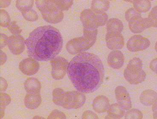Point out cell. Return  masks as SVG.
Wrapping results in <instances>:
<instances>
[{"label":"cell","mask_w":157,"mask_h":119,"mask_svg":"<svg viewBox=\"0 0 157 119\" xmlns=\"http://www.w3.org/2000/svg\"><path fill=\"white\" fill-rule=\"evenodd\" d=\"M67 71L71 83L82 93L96 91L103 82V65L100 58L93 53L84 52L78 54L69 63Z\"/></svg>","instance_id":"6da1fadb"},{"label":"cell","mask_w":157,"mask_h":119,"mask_svg":"<svg viewBox=\"0 0 157 119\" xmlns=\"http://www.w3.org/2000/svg\"><path fill=\"white\" fill-rule=\"evenodd\" d=\"M63 43L59 31L50 25L37 28L25 41L29 56L39 61L54 59L61 51Z\"/></svg>","instance_id":"7a4b0ae2"},{"label":"cell","mask_w":157,"mask_h":119,"mask_svg":"<svg viewBox=\"0 0 157 119\" xmlns=\"http://www.w3.org/2000/svg\"><path fill=\"white\" fill-rule=\"evenodd\" d=\"M142 61L139 58L131 60L124 72V77L131 84H137L143 82L146 74L143 69Z\"/></svg>","instance_id":"3957f363"},{"label":"cell","mask_w":157,"mask_h":119,"mask_svg":"<svg viewBox=\"0 0 157 119\" xmlns=\"http://www.w3.org/2000/svg\"><path fill=\"white\" fill-rule=\"evenodd\" d=\"M49 2L36 1V4L44 20L50 23H57L62 18V13Z\"/></svg>","instance_id":"277c9868"},{"label":"cell","mask_w":157,"mask_h":119,"mask_svg":"<svg viewBox=\"0 0 157 119\" xmlns=\"http://www.w3.org/2000/svg\"><path fill=\"white\" fill-rule=\"evenodd\" d=\"M150 44V40L147 38L140 35H135L128 41L127 47L130 51L135 52L145 50Z\"/></svg>","instance_id":"5b68a950"},{"label":"cell","mask_w":157,"mask_h":119,"mask_svg":"<svg viewBox=\"0 0 157 119\" xmlns=\"http://www.w3.org/2000/svg\"><path fill=\"white\" fill-rule=\"evenodd\" d=\"M25 40L19 35H13L7 38V45L9 49L13 54L19 55L25 49Z\"/></svg>","instance_id":"8992f818"},{"label":"cell","mask_w":157,"mask_h":119,"mask_svg":"<svg viewBox=\"0 0 157 119\" xmlns=\"http://www.w3.org/2000/svg\"><path fill=\"white\" fill-rule=\"evenodd\" d=\"M20 70L27 75H32L36 74L39 71L40 65L37 61L30 58L23 60L19 64Z\"/></svg>","instance_id":"52a82bcc"},{"label":"cell","mask_w":157,"mask_h":119,"mask_svg":"<svg viewBox=\"0 0 157 119\" xmlns=\"http://www.w3.org/2000/svg\"><path fill=\"white\" fill-rule=\"evenodd\" d=\"M116 99L119 104L124 110H129L132 107L129 94L123 86H118L115 90Z\"/></svg>","instance_id":"ba28073f"},{"label":"cell","mask_w":157,"mask_h":119,"mask_svg":"<svg viewBox=\"0 0 157 119\" xmlns=\"http://www.w3.org/2000/svg\"><path fill=\"white\" fill-rule=\"evenodd\" d=\"M52 61V75L56 80L63 78L65 74L67 65L65 60L63 58L53 59Z\"/></svg>","instance_id":"9c48e42d"},{"label":"cell","mask_w":157,"mask_h":119,"mask_svg":"<svg viewBox=\"0 0 157 119\" xmlns=\"http://www.w3.org/2000/svg\"><path fill=\"white\" fill-rule=\"evenodd\" d=\"M106 41L108 47L112 50L121 49L124 45V38L121 34L108 33Z\"/></svg>","instance_id":"30bf717a"},{"label":"cell","mask_w":157,"mask_h":119,"mask_svg":"<svg viewBox=\"0 0 157 119\" xmlns=\"http://www.w3.org/2000/svg\"><path fill=\"white\" fill-rule=\"evenodd\" d=\"M108 61L109 64L112 68L118 69L123 65L124 57L121 51L115 50L110 53Z\"/></svg>","instance_id":"8fae6325"},{"label":"cell","mask_w":157,"mask_h":119,"mask_svg":"<svg viewBox=\"0 0 157 119\" xmlns=\"http://www.w3.org/2000/svg\"><path fill=\"white\" fill-rule=\"evenodd\" d=\"M24 102L25 106L28 109L31 110L36 109L41 102L40 92L27 93Z\"/></svg>","instance_id":"7c38bea8"},{"label":"cell","mask_w":157,"mask_h":119,"mask_svg":"<svg viewBox=\"0 0 157 119\" xmlns=\"http://www.w3.org/2000/svg\"><path fill=\"white\" fill-rule=\"evenodd\" d=\"M129 28L134 34L140 33L145 29L150 28L147 18H143L129 22Z\"/></svg>","instance_id":"4fadbf2b"},{"label":"cell","mask_w":157,"mask_h":119,"mask_svg":"<svg viewBox=\"0 0 157 119\" xmlns=\"http://www.w3.org/2000/svg\"><path fill=\"white\" fill-rule=\"evenodd\" d=\"M157 93L151 90H146L140 95V100L144 105L150 106L157 102Z\"/></svg>","instance_id":"5bb4252c"},{"label":"cell","mask_w":157,"mask_h":119,"mask_svg":"<svg viewBox=\"0 0 157 119\" xmlns=\"http://www.w3.org/2000/svg\"><path fill=\"white\" fill-rule=\"evenodd\" d=\"M93 106L95 110L98 113H101L105 112L109 106V101L105 96H99L94 100Z\"/></svg>","instance_id":"9a60e30c"},{"label":"cell","mask_w":157,"mask_h":119,"mask_svg":"<svg viewBox=\"0 0 157 119\" xmlns=\"http://www.w3.org/2000/svg\"><path fill=\"white\" fill-rule=\"evenodd\" d=\"M25 88L27 93L40 92L41 85L38 80L35 78H28L24 83Z\"/></svg>","instance_id":"2e32d148"},{"label":"cell","mask_w":157,"mask_h":119,"mask_svg":"<svg viewBox=\"0 0 157 119\" xmlns=\"http://www.w3.org/2000/svg\"><path fill=\"white\" fill-rule=\"evenodd\" d=\"M107 27L109 34H121L123 29L122 21L117 18L110 19L108 24Z\"/></svg>","instance_id":"e0dca14e"},{"label":"cell","mask_w":157,"mask_h":119,"mask_svg":"<svg viewBox=\"0 0 157 119\" xmlns=\"http://www.w3.org/2000/svg\"><path fill=\"white\" fill-rule=\"evenodd\" d=\"M123 108L119 104H114L110 107L109 118L121 119L125 114Z\"/></svg>","instance_id":"ac0fdd59"},{"label":"cell","mask_w":157,"mask_h":119,"mask_svg":"<svg viewBox=\"0 0 157 119\" xmlns=\"http://www.w3.org/2000/svg\"><path fill=\"white\" fill-rule=\"evenodd\" d=\"M133 3L134 9L138 12L145 13L149 11L151 7V3L149 1H134Z\"/></svg>","instance_id":"d6986e66"},{"label":"cell","mask_w":157,"mask_h":119,"mask_svg":"<svg viewBox=\"0 0 157 119\" xmlns=\"http://www.w3.org/2000/svg\"><path fill=\"white\" fill-rule=\"evenodd\" d=\"M34 5L33 1H17L16 6L21 13L32 9Z\"/></svg>","instance_id":"ffe728a7"},{"label":"cell","mask_w":157,"mask_h":119,"mask_svg":"<svg viewBox=\"0 0 157 119\" xmlns=\"http://www.w3.org/2000/svg\"><path fill=\"white\" fill-rule=\"evenodd\" d=\"M125 19L128 22L137 20L142 18L140 13L133 8H131L127 11L125 13Z\"/></svg>","instance_id":"44dd1931"},{"label":"cell","mask_w":157,"mask_h":119,"mask_svg":"<svg viewBox=\"0 0 157 119\" xmlns=\"http://www.w3.org/2000/svg\"><path fill=\"white\" fill-rule=\"evenodd\" d=\"M157 7L153 8L147 18L151 27H156L157 25Z\"/></svg>","instance_id":"7402d4cb"},{"label":"cell","mask_w":157,"mask_h":119,"mask_svg":"<svg viewBox=\"0 0 157 119\" xmlns=\"http://www.w3.org/2000/svg\"><path fill=\"white\" fill-rule=\"evenodd\" d=\"M125 118L127 119H138L143 118V115L142 112L137 109H132L125 113Z\"/></svg>","instance_id":"603a6c76"},{"label":"cell","mask_w":157,"mask_h":119,"mask_svg":"<svg viewBox=\"0 0 157 119\" xmlns=\"http://www.w3.org/2000/svg\"><path fill=\"white\" fill-rule=\"evenodd\" d=\"M22 14L24 18L29 21H34L38 20V18L37 13L32 9L22 13Z\"/></svg>","instance_id":"cb8c5ba5"},{"label":"cell","mask_w":157,"mask_h":119,"mask_svg":"<svg viewBox=\"0 0 157 119\" xmlns=\"http://www.w3.org/2000/svg\"><path fill=\"white\" fill-rule=\"evenodd\" d=\"M10 16L4 9L1 10V26L3 27H8L10 24Z\"/></svg>","instance_id":"d4e9b609"},{"label":"cell","mask_w":157,"mask_h":119,"mask_svg":"<svg viewBox=\"0 0 157 119\" xmlns=\"http://www.w3.org/2000/svg\"><path fill=\"white\" fill-rule=\"evenodd\" d=\"M93 3L94 9L98 10H106L109 7V2L107 1H94Z\"/></svg>","instance_id":"484cf974"},{"label":"cell","mask_w":157,"mask_h":119,"mask_svg":"<svg viewBox=\"0 0 157 119\" xmlns=\"http://www.w3.org/2000/svg\"><path fill=\"white\" fill-rule=\"evenodd\" d=\"M8 29L14 35H19L22 31L15 21L10 23L8 27Z\"/></svg>","instance_id":"4316f807"},{"label":"cell","mask_w":157,"mask_h":119,"mask_svg":"<svg viewBox=\"0 0 157 119\" xmlns=\"http://www.w3.org/2000/svg\"><path fill=\"white\" fill-rule=\"evenodd\" d=\"M10 99L9 96L5 93H1V109H4L5 106L8 105L10 102Z\"/></svg>","instance_id":"83f0119b"},{"label":"cell","mask_w":157,"mask_h":119,"mask_svg":"<svg viewBox=\"0 0 157 119\" xmlns=\"http://www.w3.org/2000/svg\"><path fill=\"white\" fill-rule=\"evenodd\" d=\"M8 37L5 34H1V48L4 47L7 44Z\"/></svg>","instance_id":"f1b7e54d"},{"label":"cell","mask_w":157,"mask_h":119,"mask_svg":"<svg viewBox=\"0 0 157 119\" xmlns=\"http://www.w3.org/2000/svg\"><path fill=\"white\" fill-rule=\"evenodd\" d=\"M150 68L154 72L156 73L157 71V59L156 58L152 61L151 63Z\"/></svg>","instance_id":"f546056e"},{"label":"cell","mask_w":157,"mask_h":119,"mask_svg":"<svg viewBox=\"0 0 157 119\" xmlns=\"http://www.w3.org/2000/svg\"><path fill=\"white\" fill-rule=\"evenodd\" d=\"M1 64L2 65L4 64L6 60V56L5 53L2 50H1Z\"/></svg>","instance_id":"4dcf8cb0"},{"label":"cell","mask_w":157,"mask_h":119,"mask_svg":"<svg viewBox=\"0 0 157 119\" xmlns=\"http://www.w3.org/2000/svg\"><path fill=\"white\" fill-rule=\"evenodd\" d=\"M153 105L152 110L154 114V118L156 119L157 117V102Z\"/></svg>","instance_id":"1f68e13d"}]
</instances>
